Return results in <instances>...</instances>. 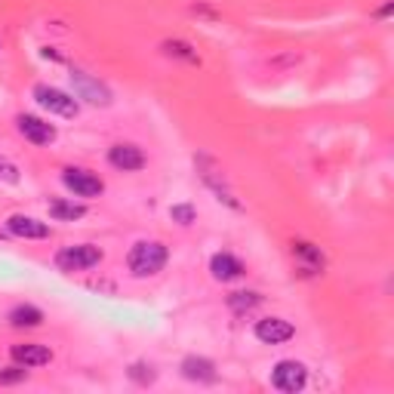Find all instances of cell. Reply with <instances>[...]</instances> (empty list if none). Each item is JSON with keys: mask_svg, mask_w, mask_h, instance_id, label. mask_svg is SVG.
Wrapping results in <instances>:
<instances>
[{"mask_svg": "<svg viewBox=\"0 0 394 394\" xmlns=\"http://www.w3.org/2000/svg\"><path fill=\"white\" fill-rule=\"evenodd\" d=\"M166 259H170V250H166L161 240H139V244L130 250L127 265H130L133 278H151V274L164 271Z\"/></svg>", "mask_w": 394, "mask_h": 394, "instance_id": "cell-1", "label": "cell"}, {"mask_svg": "<svg viewBox=\"0 0 394 394\" xmlns=\"http://www.w3.org/2000/svg\"><path fill=\"white\" fill-rule=\"evenodd\" d=\"M99 262H102V250L93 244H71L56 253L59 271H87V268H93Z\"/></svg>", "mask_w": 394, "mask_h": 394, "instance_id": "cell-2", "label": "cell"}, {"mask_svg": "<svg viewBox=\"0 0 394 394\" xmlns=\"http://www.w3.org/2000/svg\"><path fill=\"white\" fill-rule=\"evenodd\" d=\"M35 99H37L40 108H47V111H53L59 117H78V111H80L78 99L68 96V93H62V90H56V87H49V83H37V87H35Z\"/></svg>", "mask_w": 394, "mask_h": 394, "instance_id": "cell-3", "label": "cell"}, {"mask_svg": "<svg viewBox=\"0 0 394 394\" xmlns=\"http://www.w3.org/2000/svg\"><path fill=\"white\" fill-rule=\"evenodd\" d=\"M68 78H71V87H74V96L78 99H87L90 105H102V108L111 105V90H108L102 80L90 78V74L80 68H74Z\"/></svg>", "mask_w": 394, "mask_h": 394, "instance_id": "cell-4", "label": "cell"}, {"mask_svg": "<svg viewBox=\"0 0 394 394\" xmlns=\"http://www.w3.org/2000/svg\"><path fill=\"white\" fill-rule=\"evenodd\" d=\"M62 182H65V188L74 191L78 197H96L105 191V182L99 179L96 173L83 170V166H68V170L62 173Z\"/></svg>", "mask_w": 394, "mask_h": 394, "instance_id": "cell-5", "label": "cell"}, {"mask_svg": "<svg viewBox=\"0 0 394 394\" xmlns=\"http://www.w3.org/2000/svg\"><path fill=\"white\" fill-rule=\"evenodd\" d=\"M308 379V370H305V364H299V360H281L278 367H274V373H271V385L278 391H299L302 385H305Z\"/></svg>", "mask_w": 394, "mask_h": 394, "instance_id": "cell-6", "label": "cell"}, {"mask_svg": "<svg viewBox=\"0 0 394 394\" xmlns=\"http://www.w3.org/2000/svg\"><path fill=\"white\" fill-rule=\"evenodd\" d=\"M296 336V326L283 317H265V321H256V339L265 342V345H283Z\"/></svg>", "mask_w": 394, "mask_h": 394, "instance_id": "cell-7", "label": "cell"}, {"mask_svg": "<svg viewBox=\"0 0 394 394\" xmlns=\"http://www.w3.org/2000/svg\"><path fill=\"white\" fill-rule=\"evenodd\" d=\"M16 127H19V133L31 142V145H49V142L56 139L53 123L40 121V117H35V114H19L16 117Z\"/></svg>", "mask_w": 394, "mask_h": 394, "instance_id": "cell-8", "label": "cell"}, {"mask_svg": "<svg viewBox=\"0 0 394 394\" xmlns=\"http://www.w3.org/2000/svg\"><path fill=\"white\" fill-rule=\"evenodd\" d=\"M108 161H111V166H117V170H123V173H136V170L145 166V154H142L139 145L117 142V145L108 148Z\"/></svg>", "mask_w": 394, "mask_h": 394, "instance_id": "cell-9", "label": "cell"}, {"mask_svg": "<svg viewBox=\"0 0 394 394\" xmlns=\"http://www.w3.org/2000/svg\"><path fill=\"white\" fill-rule=\"evenodd\" d=\"M6 231H10L13 238H25V240L49 238V225L40 219H31V216H10V219H6Z\"/></svg>", "mask_w": 394, "mask_h": 394, "instance_id": "cell-10", "label": "cell"}, {"mask_svg": "<svg viewBox=\"0 0 394 394\" xmlns=\"http://www.w3.org/2000/svg\"><path fill=\"white\" fill-rule=\"evenodd\" d=\"M10 355L16 364L22 367H44L53 360V351H49L47 345H40V342H22V345H13Z\"/></svg>", "mask_w": 394, "mask_h": 394, "instance_id": "cell-11", "label": "cell"}, {"mask_svg": "<svg viewBox=\"0 0 394 394\" xmlns=\"http://www.w3.org/2000/svg\"><path fill=\"white\" fill-rule=\"evenodd\" d=\"M209 271H213L216 281L228 283V281L244 278L247 268H244V262H240V259H234L231 253H216L213 259H209Z\"/></svg>", "mask_w": 394, "mask_h": 394, "instance_id": "cell-12", "label": "cell"}, {"mask_svg": "<svg viewBox=\"0 0 394 394\" xmlns=\"http://www.w3.org/2000/svg\"><path fill=\"white\" fill-rule=\"evenodd\" d=\"M182 376L191 382H216V367H213V360L191 355L182 360Z\"/></svg>", "mask_w": 394, "mask_h": 394, "instance_id": "cell-13", "label": "cell"}, {"mask_svg": "<svg viewBox=\"0 0 394 394\" xmlns=\"http://www.w3.org/2000/svg\"><path fill=\"white\" fill-rule=\"evenodd\" d=\"M293 256L302 259V268H305L308 274L321 271V268L326 265V259H324L321 250L312 247V244H305V240H296V244H293Z\"/></svg>", "mask_w": 394, "mask_h": 394, "instance_id": "cell-14", "label": "cell"}, {"mask_svg": "<svg viewBox=\"0 0 394 394\" xmlns=\"http://www.w3.org/2000/svg\"><path fill=\"white\" fill-rule=\"evenodd\" d=\"M49 216L59 222H74V219H83V216H87V207L74 204V200H53V204H49Z\"/></svg>", "mask_w": 394, "mask_h": 394, "instance_id": "cell-15", "label": "cell"}, {"mask_svg": "<svg viewBox=\"0 0 394 394\" xmlns=\"http://www.w3.org/2000/svg\"><path fill=\"white\" fill-rule=\"evenodd\" d=\"M10 324L13 326H40L44 324V312L35 305H16L10 312Z\"/></svg>", "mask_w": 394, "mask_h": 394, "instance_id": "cell-16", "label": "cell"}, {"mask_svg": "<svg viewBox=\"0 0 394 394\" xmlns=\"http://www.w3.org/2000/svg\"><path fill=\"white\" fill-rule=\"evenodd\" d=\"M161 49L166 56H173V59H182V62H191V65H200V56H197V49L185 44V40H164Z\"/></svg>", "mask_w": 394, "mask_h": 394, "instance_id": "cell-17", "label": "cell"}, {"mask_svg": "<svg viewBox=\"0 0 394 394\" xmlns=\"http://www.w3.org/2000/svg\"><path fill=\"white\" fill-rule=\"evenodd\" d=\"M259 305H262V296H259V293H231L228 296V308L234 314H247Z\"/></svg>", "mask_w": 394, "mask_h": 394, "instance_id": "cell-18", "label": "cell"}, {"mask_svg": "<svg viewBox=\"0 0 394 394\" xmlns=\"http://www.w3.org/2000/svg\"><path fill=\"white\" fill-rule=\"evenodd\" d=\"M170 219L179 222V225H191V222L197 219V213H195V207H191V204H176L170 209Z\"/></svg>", "mask_w": 394, "mask_h": 394, "instance_id": "cell-19", "label": "cell"}, {"mask_svg": "<svg viewBox=\"0 0 394 394\" xmlns=\"http://www.w3.org/2000/svg\"><path fill=\"white\" fill-rule=\"evenodd\" d=\"M130 379L139 382V385H151V382L157 379V373L151 370L148 364H133V367H130Z\"/></svg>", "mask_w": 394, "mask_h": 394, "instance_id": "cell-20", "label": "cell"}, {"mask_svg": "<svg viewBox=\"0 0 394 394\" xmlns=\"http://www.w3.org/2000/svg\"><path fill=\"white\" fill-rule=\"evenodd\" d=\"M0 179L6 182H19V170H16L13 161H6V157H0Z\"/></svg>", "mask_w": 394, "mask_h": 394, "instance_id": "cell-21", "label": "cell"}, {"mask_svg": "<svg viewBox=\"0 0 394 394\" xmlns=\"http://www.w3.org/2000/svg\"><path fill=\"white\" fill-rule=\"evenodd\" d=\"M22 379H25L22 364H19V367H10V370L0 373V382H4V385H16V382H22Z\"/></svg>", "mask_w": 394, "mask_h": 394, "instance_id": "cell-22", "label": "cell"}]
</instances>
